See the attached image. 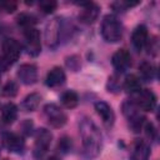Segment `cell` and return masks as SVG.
Instances as JSON below:
<instances>
[{
	"mask_svg": "<svg viewBox=\"0 0 160 160\" xmlns=\"http://www.w3.org/2000/svg\"><path fill=\"white\" fill-rule=\"evenodd\" d=\"M80 136L82 140L84 152L88 158H95L99 155L101 149V134L95 122L84 118L80 122Z\"/></svg>",
	"mask_w": 160,
	"mask_h": 160,
	"instance_id": "6da1fadb",
	"label": "cell"
},
{
	"mask_svg": "<svg viewBox=\"0 0 160 160\" xmlns=\"http://www.w3.org/2000/svg\"><path fill=\"white\" fill-rule=\"evenodd\" d=\"M101 35L108 42H118L122 36V26L114 15H106L101 22Z\"/></svg>",
	"mask_w": 160,
	"mask_h": 160,
	"instance_id": "7a4b0ae2",
	"label": "cell"
},
{
	"mask_svg": "<svg viewBox=\"0 0 160 160\" xmlns=\"http://www.w3.org/2000/svg\"><path fill=\"white\" fill-rule=\"evenodd\" d=\"M121 108H122L124 115L129 120V124H130L131 129L134 131H139L142 128L144 122H145V118L142 115H140L139 108L134 104V101H130V100L125 101Z\"/></svg>",
	"mask_w": 160,
	"mask_h": 160,
	"instance_id": "3957f363",
	"label": "cell"
},
{
	"mask_svg": "<svg viewBox=\"0 0 160 160\" xmlns=\"http://www.w3.org/2000/svg\"><path fill=\"white\" fill-rule=\"evenodd\" d=\"M51 140H52V134L50 130L45 128L39 129L35 134V144H34V151H32L34 156L38 159L41 158L49 150Z\"/></svg>",
	"mask_w": 160,
	"mask_h": 160,
	"instance_id": "277c9868",
	"label": "cell"
},
{
	"mask_svg": "<svg viewBox=\"0 0 160 160\" xmlns=\"http://www.w3.org/2000/svg\"><path fill=\"white\" fill-rule=\"evenodd\" d=\"M132 101L139 109L144 111H152L156 108V96L149 89H142L135 92Z\"/></svg>",
	"mask_w": 160,
	"mask_h": 160,
	"instance_id": "5b68a950",
	"label": "cell"
},
{
	"mask_svg": "<svg viewBox=\"0 0 160 160\" xmlns=\"http://www.w3.org/2000/svg\"><path fill=\"white\" fill-rule=\"evenodd\" d=\"M44 114L49 121V124L54 128H61L65 125L68 116L64 112V110L58 106L56 104H48L44 108Z\"/></svg>",
	"mask_w": 160,
	"mask_h": 160,
	"instance_id": "8992f818",
	"label": "cell"
},
{
	"mask_svg": "<svg viewBox=\"0 0 160 160\" xmlns=\"http://www.w3.org/2000/svg\"><path fill=\"white\" fill-rule=\"evenodd\" d=\"M25 48L30 56H38L41 51L40 32L38 29L31 28L25 30Z\"/></svg>",
	"mask_w": 160,
	"mask_h": 160,
	"instance_id": "52a82bcc",
	"label": "cell"
},
{
	"mask_svg": "<svg viewBox=\"0 0 160 160\" xmlns=\"http://www.w3.org/2000/svg\"><path fill=\"white\" fill-rule=\"evenodd\" d=\"M21 54V46L15 39H6L2 42V55L8 65L14 64Z\"/></svg>",
	"mask_w": 160,
	"mask_h": 160,
	"instance_id": "ba28073f",
	"label": "cell"
},
{
	"mask_svg": "<svg viewBox=\"0 0 160 160\" xmlns=\"http://www.w3.org/2000/svg\"><path fill=\"white\" fill-rule=\"evenodd\" d=\"M60 20L58 18L50 20L45 26V42L49 48H55L60 39Z\"/></svg>",
	"mask_w": 160,
	"mask_h": 160,
	"instance_id": "9c48e42d",
	"label": "cell"
},
{
	"mask_svg": "<svg viewBox=\"0 0 160 160\" xmlns=\"http://www.w3.org/2000/svg\"><path fill=\"white\" fill-rule=\"evenodd\" d=\"M81 5V11L79 12V20L82 24H92L98 16H99V6L91 1H86V2H80Z\"/></svg>",
	"mask_w": 160,
	"mask_h": 160,
	"instance_id": "30bf717a",
	"label": "cell"
},
{
	"mask_svg": "<svg viewBox=\"0 0 160 160\" xmlns=\"http://www.w3.org/2000/svg\"><path fill=\"white\" fill-rule=\"evenodd\" d=\"M18 78L25 85H32L38 80V70L34 64H22L18 69Z\"/></svg>",
	"mask_w": 160,
	"mask_h": 160,
	"instance_id": "8fae6325",
	"label": "cell"
},
{
	"mask_svg": "<svg viewBox=\"0 0 160 160\" xmlns=\"http://www.w3.org/2000/svg\"><path fill=\"white\" fill-rule=\"evenodd\" d=\"M111 62L112 66L115 68V70L122 72L125 70H128L131 65V56L130 52L125 49H120L116 52H114L112 58H111Z\"/></svg>",
	"mask_w": 160,
	"mask_h": 160,
	"instance_id": "7c38bea8",
	"label": "cell"
},
{
	"mask_svg": "<svg viewBox=\"0 0 160 160\" xmlns=\"http://www.w3.org/2000/svg\"><path fill=\"white\" fill-rule=\"evenodd\" d=\"M2 144L4 146L11 151V152H22L24 148H25V142L24 139L14 132H6L2 136Z\"/></svg>",
	"mask_w": 160,
	"mask_h": 160,
	"instance_id": "4fadbf2b",
	"label": "cell"
},
{
	"mask_svg": "<svg viewBox=\"0 0 160 160\" xmlns=\"http://www.w3.org/2000/svg\"><path fill=\"white\" fill-rule=\"evenodd\" d=\"M148 29L145 25H138L131 35V41L138 51H141L148 44Z\"/></svg>",
	"mask_w": 160,
	"mask_h": 160,
	"instance_id": "5bb4252c",
	"label": "cell"
},
{
	"mask_svg": "<svg viewBox=\"0 0 160 160\" xmlns=\"http://www.w3.org/2000/svg\"><path fill=\"white\" fill-rule=\"evenodd\" d=\"M150 148L144 140H135L131 149L130 160H149Z\"/></svg>",
	"mask_w": 160,
	"mask_h": 160,
	"instance_id": "9a60e30c",
	"label": "cell"
},
{
	"mask_svg": "<svg viewBox=\"0 0 160 160\" xmlns=\"http://www.w3.org/2000/svg\"><path fill=\"white\" fill-rule=\"evenodd\" d=\"M95 110H96L98 115L102 119V122L106 126H111L114 124L115 115L109 104H106L105 101H98V102H95Z\"/></svg>",
	"mask_w": 160,
	"mask_h": 160,
	"instance_id": "2e32d148",
	"label": "cell"
},
{
	"mask_svg": "<svg viewBox=\"0 0 160 160\" xmlns=\"http://www.w3.org/2000/svg\"><path fill=\"white\" fill-rule=\"evenodd\" d=\"M45 82L49 88H56V86H60L65 82V72L59 66H55L52 68L48 75H46V79H45Z\"/></svg>",
	"mask_w": 160,
	"mask_h": 160,
	"instance_id": "e0dca14e",
	"label": "cell"
},
{
	"mask_svg": "<svg viewBox=\"0 0 160 160\" xmlns=\"http://www.w3.org/2000/svg\"><path fill=\"white\" fill-rule=\"evenodd\" d=\"M18 118V108L14 102H6L1 106V119L5 124H12Z\"/></svg>",
	"mask_w": 160,
	"mask_h": 160,
	"instance_id": "ac0fdd59",
	"label": "cell"
},
{
	"mask_svg": "<svg viewBox=\"0 0 160 160\" xmlns=\"http://www.w3.org/2000/svg\"><path fill=\"white\" fill-rule=\"evenodd\" d=\"M124 89L128 91V92H138L139 90H141V84H140V79L134 75V74H130V75H126L125 80H124Z\"/></svg>",
	"mask_w": 160,
	"mask_h": 160,
	"instance_id": "d6986e66",
	"label": "cell"
},
{
	"mask_svg": "<svg viewBox=\"0 0 160 160\" xmlns=\"http://www.w3.org/2000/svg\"><path fill=\"white\" fill-rule=\"evenodd\" d=\"M40 100H41V98H40V95L38 92H31V94H29L24 99V101H22V109L25 111H34V110L38 109V106L40 104Z\"/></svg>",
	"mask_w": 160,
	"mask_h": 160,
	"instance_id": "ffe728a7",
	"label": "cell"
},
{
	"mask_svg": "<svg viewBox=\"0 0 160 160\" xmlns=\"http://www.w3.org/2000/svg\"><path fill=\"white\" fill-rule=\"evenodd\" d=\"M16 21H18L19 26L28 30V29L34 28V25L36 22V18L32 14H29V12H20L16 18Z\"/></svg>",
	"mask_w": 160,
	"mask_h": 160,
	"instance_id": "44dd1931",
	"label": "cell"
},
{
	"mask_svg": "<svg viewBox=\"0 0 160 160\" xmlns=\"http://www.w3.org/2000/svg\"><path fill=\"white\" fill-rule=\"evenodd\" d=\"M139 74H140V78L145 81H151L155 76V69L154 66L148 62V61H142L140 65H139Z\"/></svg>",
	"mask_w": 160,
	"mask_h": 160,
	"instance_id": "7402d4cb",
	"label": "cell"
},
{
	"mask_svg": "<svg viewBox=\"0 0 160 160\" xmlns=\"http://www.w3.org/2000/svg\"><path fill=\"white\" fill-rule=\"evenodd\" d=\"M61 102H62V105L65 106V108H68V109H74L76 105H78V102H79V96H78V94L75 92V91H72V90H68V91H65L62 95H61Z\"/></svg>",
	"mask_w": 160,
	"mask_h": 160,
	"instance_id": "603a6c76",
	"label": "cell"
},
{
	"mask_svg": "<svg viewBox=\"0 0 160 160\" xmlns=\"http://www.w3.org/2000/svg\"><path fill=\"white\" fill-rule=\"evenodd\" d=\"M18 90H19V86H18V84L15 82V81H12V80H10V81H8L4 86H2V95L5 96V98H14L16 94H18Z\"/></svg>",
	"mask_w": 160,
	"mask_h": 160,
	"instance_id": "cb8c5ba5",
	"label": "cell"
},
{
	"mask_svg": "<svg viewBox=\"0 0 160 160\" xmlns=\"http://www.w3.org/2000/svg\"><path fill=\"white\" fill-rule=\"evenodd\" d=\"M58 6V2L54 0H41L39 2V9L44 14H51Z\"/></svg>",
	"mask_w": 160,
	"mask_h": 160,
	"instance_id": "d4e9b609",
	"label": "cell"
},
{
	"mask_svg": "<svg viewBox=\"0 0 160 160\" xmlns=\"http://www.w3.org/2000/svg\"><path fill=\"white\" fill-rule=\"evenodd\" d=\"M138 4H140V1H116V2H112L111 6L116 11H124L131 6H136Z\"/></svg>",
	"mask_w": 160,
	"mask_h": 160,
	"instance_id": "484cf974",
	"label": "cell"
},
{
	"mask_svg": "<svg viewBox=\"0 0 160 160\" xmlns=\"http://www.w3.org/2000/svg\"><path fill=\"white\" fill-rule=\"evenodd\" d=\"M18 8V2L12 0H5L0 1V9H2L5 12H14Z\"/></svg>",
	"mask_w": 160,
	"mask_h": 160,
	"instance_id": "4316f807",
	"label": "cell"
},
{
	"mask_svg": "<svg viewBox=\"0 0 160 160\" xmlns=\"http://www.w3.org/2000/svg\"><path fill=\"white\" fill-rule=\"evenodd\" d=\"M142 129L145 130V134H146L148 138H150V139H154V138H155L156 130H155L154 125H152L150 121H145L144 125H142Z\"/></svg>",
	"mask_w": 160,
	"mask_h": 160,
	"instance_id": "83f0119b",
	"label": "cell"
},
{
	"mask_svg": "<svg viewBox=\"0 0 160 160\" xmlns=\"http://www.w3.org/2000/svg\"><path fill=\"white\" fill-rule=\"evenodd\" d=\"M70 146H71V141H70V139H68V138H62V139L59 141V148H60L62 151L70 150Z\"/></svg>",
	"mask_w": 160,
	"mask_h": 160,
	"instance_id": "f1b7e54d",
	"label": "cell"
},
{
	"mask_svg": "<svg viewBox=\"0 0 160 160\" xmlns=\"http://www.w3.org/2000/svg\"><path fill=\"white\" fill-rule=\"evenodd\" d=\"M48 160H59V159H56V158H50V159H48Z\"/></svg>",
	"mask_w": 160,
	"mask_h": 160,
	"instance_id": "f546056e",
	"label": "cell"
}]
</instances>
